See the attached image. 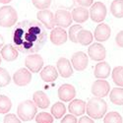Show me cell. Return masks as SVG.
<instances>
[{
  "label": "cell",
  "instance_id": "4",
  "mask_svg": "<svg viewBox=\"0 0 123 123\" xmlns=\"http://www.w3.org/2000/svg\"><path fill=\"white\" fill-rule=\"evenodd\" d=\"M18 21L17 11L9 5H5L0 8V26L4 28H11Z\"/></svg>",
  "mask_w": 123,
  "mask_h": 123
},
{
  "label": "cell",
  "instance_id": "8",
  "mask_svg": "<svg viewBox=\"0 0 123 123\" xmlns=\"http://www.w3.org/2000/svg\"><path fill=\"white\" fill-rule=\"evenodd\" d=\"M13 81L14 83L19 87H25L30 84L32 81V74L31 71L27 68H21L17 70L15 74L13 75Z\"/></svg>",
  "mask_w": 123,
  "mask_h": 123
},
{
  "label": "cell",
  "instance_id": "33",
  "mask_svg": "<svg viewBox=\"0 0 123 123\" xmlns=\"http://www.w3.org/2000/svg\"><path fill=\"white\" fill-rule=\"evenodd\" d=\"M34 6L37 9L42 10H47L49 6L51 5V0H32Z\"/></svg>",
  "mask_w": 123,
  "mask_h": 123
},
{
  "label": "cell",
  "instance_id": "31",
  "mask_svg": "<svg viewBox=\"0 0 123 123\" xmlns=\"http://www.w3.org/2000/svg\"><path fill=\"white\" fill-rule=\"evenodd\" d=\"M11 82V76L4 68H0V87H6Z\"/></svg>",
  "mask_w": 123,
  "mask_h": 123
},
{
  "label": "cell",
  "instance_id": "13",
  "mask_svg": "<svg viewBox=\"0 0 123 123\" xmlns=\"http://www.w3.org/2000/svg\"><path fill=\"white\" fill-rule=\"evenodd\" d=\"M49 37H50L51 43L54 45H62L67 42L68 35L63 28L56 27L51 31Z\"/></svg>",
  "mask_w": 123,
  "mask_h": 123
},
{
  "label": "cell",
  "instance_id": "38",
  "mask_svg": "<svg viewBox=\"0 0 123 123\" xmlns=\"http://www.w3.org/2000/svg\"><path fill=\"white\" fill-rule=\"evenodd\" d=\"M78 123H95V122H94L93 119H92L91 117H89V116H83V117L80 118Z\"/></svg>",
  "mask_w": 123,
  "mask_h": 123
},
{
  "label": "cell",
  "instance_id": "35",
  "mask_svg": "<svg viewBox=\"0 0 123 123\" xmlns=\"http://www.w3.org/2000/svg\"><path fill=\"white\" fill-rule=\"evenodd\" d=\"M60 123H78V120L75 115L69 114V115H65Z\"/></svg>",
  "mask_w": 123,
  "mask_h": 123
},
{
  "label": "cell",
  "instance_id": "16",
  "mask_svg": "<svg viewBox=\"0 0 123 123\" xmlns=\"http://www.w3.org/2000/svg\"><path fill=\"white\" fill-rule=\"evenodd\" d=\"M110 35H111V30H110L109 26L105 23H101V24L98 25V27L96 28L94 37L98 42L102 43V42H106L110 37Z\"/></svg>",
  "mask_w": 123,
  "mask_h": 123
},
{
  "label": "cell",
  "instance_id": "27",
  "mask_svg": "<svg viewBox=\"0 0 123 123\" xmlns=\"http://www.w3.org/2000/svg\"><path fill=\"white\" fill-rule=\"evenodd\" d=\"M12 107V101L7 96L0 95V113L5 114L10 111Z\"/></svg>",
  "mask_w": 123,
  "mask_h": 123
},
{
  "label": "cell",
  "instance_id": "1",
  "mask_svg": "<svg viewBox=\"0 0 123 123\" xmlns=\"http://www.w3.org/2000/svg\"><path fill=\"white\" fill-rule=\"evenodd\" d=\"M13 44L22 53H34L43 48L47 40L44 27L37 21L18 23L12 33Z\"/></svg>",
  "mask_w": 123,
  "mask_h": 123
},
{
  "label": "cell",
  "instance_id": "23",
  "mask_svg": "<svg viewBox=\"0 0 123 123\" xmlns=\"http://www.w3.org/2000/svg\"><path fill=\"white\" fill-rule=\"evenodd\" d=\"M93 39H94V36L92 34L90 31L88 30H81L78 37H77V40H78V43L82 44V45H89L92 44L93 43Z\"/></svg>",
  "mask_w": 123,
  "mask_h": 123
},
{
  "label": "cell",
  "instance_id": "24",
  "mask_svg": "<svg viewBox=\"0 0 123 123\" xmlns=\"http://www.w3.org/2000/svg\"><path fill=\"white\" fill-rule=\"evenodd\" d=\"M109 98L112 104L116 105H123V88H114L109 94Z\"/></svg>",
  "mask_w": 123,
  "mask_h": 123
},
{
  "label": "cell",
  "instance_id": "21",
  "mask_svg": "<svg viewBox=\"0 0 123 123\" xmlns=\"http://www.w3.org/2000/svg\"><path fill=\"white\" fill-rule=\"evenodd\" d=\"M33 101L35 102V105L39 107V108H43V109H45L49 106L50 105V100L47 97V95L45 93L42 91H37L33 95Z\"/></svg>",
  "mask_w": 123,
  "mask_h": 123
},
{
  "label": "cell",
  "instance_id": "39",
  "mask_svg": "<svg viewBox=\"0 0 123 123\" xmlns=\"http://www.w3.org/2000/svg\"><path fill=\"white\" fill-rule=\"evenodd\" d=\"M3 44H4V40H3V37L0 35V48L3 47Z\"/></svg>",
  "mask_w": 123,
  "mask_h": 123
},
{
  "label": "cell",
  "instance_id": "25",
  "mask_svg": "<svg viewBox=\"0 0 123 123\" xmlns=\"http://www.w3.org/2000/svg\"><path fill=\"white\" fill-rule=\"evenodd\" d=\"M110 12L115 18H123V0H114L110 5Z\"/></svg>",
  "mask_w": 123,
  "mask_h": 123
},
{
  "label": "cell",
  "instance_id": "5",
  "mask_svg": "<svg viewBox=\"0 0 123 123\" xmlns=\"http://www.w3.org/2000/svg\"><path fill=\"white\" fill-rule=\"evenodd\" d=\"M90 17L95 23H101L106 17L107 10L102 2H95L90 8Z\"/></svg>",
  "mask_w": 123,
  "mask_h": 123
},
{
  "label": "cell",
  "instance_id": "18",
  "mask_svg": "<svg viewBox=\"0 0 123 123\" xmlns=\"http://www.w3.org/2000/svg\"><path fill=\"white\" fill-rule=\"evenodd\" d=\"M40 78L46 83L54 82L58 78V71L52 65H47L40 71Z\"/></svg>",
  "mask_w": 123,
  "mask_h": 123
},
{
  "label": "cell",
  "instance_id": "2",
  "mask_svg": "<svg viewBox=\"0 0 123 123\" xmlns=\"http://www.w3.org/2000/svg\"><path fill=\"white\" fill-rule=\"evenodd\" d=\"M107 110V104L101 98H93L87 102L86 111L92 119H100L105 117Z\"/></svg>",
  "mask_w": 123,
  "mask_h": 123
},
{
  "label": "cell",
  "instance_id": "15",
  "mask_svg": "<svg viewBox=\"0 0 123 123\" xmlns=\"http://www.w3.org/2000/svg\"><path fill=\"white\" fill-rule=\"evenodd\" d=\"M58 97L62 101L73 100L76 97V89L70 84H64L58 89Z\"/></svg>",
  "mask_w": 123,
  "mask_h": 123
},
{
  "label": "cell",
  "instance_id": "34",
  "mask_svg": "<svg viewBox=\"0 0 123 123\" xmlns=\"http://www.w3.org/2000/svg\"><path fill=\"white\" fill-rule=\"evenodd\" d=\"M4 123H21V120H20L15 114L13 113H8L5 115L4 117Z\"/></svg>",
  "mask_w": 123,
  "mask_h": 123
},
{
  "label": "cell",
  "instance_id": "19",
  "mask_svg": "<svg viewBox=\"0 0 123 123\" xmlns=\"http://www.w3.org/2000/svg\"><path fill=\"white\" fill-rule=\"evenodd\" d=\"M109 74H110V66L107 62L101 61V62H98L96 65L95 71H94V75L96 78L105 80L109 76Z\"/></svg>",
  "mask_w": 123,
  "mask_h": 123
},
{
  "label": "cell",
  "instance_id": "11",
  "mask_svg": "<svg viewBox=\"0 0 123 123\" xmlns=\"http://www.w3.org/2000/svg\"><path fill=\"white\" fill-rule=\"evenodd\" d=\"M37 20L42 23L43 26H44L46 29L53 30L55 28V19L53 13L49 10H42L37 15Z\"/></svg>",
  "mask_w": 123,
  "mask_h": 123
},
{
  "label": "cell",
  "instance_id": "40",
  "mask_svg": "<svg viewBox=\"0 0 123 123\" xmlns=\"http://www.w3.org/2000/svg\"><path fill=\"white\" fill-rule=\"evenodd\" d=\"M11 1H12V0H0V3H1V4H8Z\"/></svg>",
  "mask_w": 123,
  "mask_h": 123
},
{
  "label": "cell",
  "instance_id": "3",
  "mask_svg": "<svg viewBox=\"0 0 123 123\" xmlns=\"http://www.w3.org/2000/svg\"><path fill=\"white\" fill-rule=\"evenodd\" d=\"M37 105L33 100H24L18 105V116L23 121L33 120L37 115Z\"/></svg>",
  "mask_w": 123,
  "mask_h": 123
},
{
  "label": "cell",
  "instance_id": "28",
  "mask_svg": "<svg viewBox=\"0 0 123 123\" xmlns=\"http://www.w3.org/2000/svg\"><path fill=\"white\" fill-rule=\"evenodd\" d=\"M122 70L123 67L122 66H117L112 70V80L115 83V85H117L120 88H123V75H122Z\"/></svg>",
  "mask_w": 123,
  "mask_h": 123
},
{
  "label": "cell",
  "instance_id": "41",
  "mask_svg": "<svg viewBox=\"0 0 123 123\" xmlns=\"http://www.w3.org/2000/svg\"><path fill=\"white\" fill-rule=\"evenodd\" d=\"M0 64H1V56H0Z\"/></svg>",
  "mask_w": 123,
  "mask_h": 123
},
{
  "label": "cell",
  "instance_id": "12",
  "mask_svg": "<svg viewBox=\"0 0 123 123\" xmlns=\"http://www.w3.org/2000/svg\"><path fill=\"white\" fill-rule=\"evenodd\" d=\"M55 25L60 28H68L73 22L72 15L67 10H58L54 15Z\"/></svg>",
  "mask_w": 123,
  "mask_h": 123
},
{
  "label": "cell",
  "instance_id": "37",
  "mask_svg": "<svg viewBox=\"0 0 123 123\" xmlns=\"http://www.w3.org/2000/svg\"><path fill=\"white\" fill-rule=\"evenodd\" d=\"M79 5H81L82 7H90L94 4V0H76Z\"/></svg>",
  "mask_w": 123,
  "mask_h": 123
},
{
  "label": "cell",
  "instance_id": "14",
  "mask_svg": "<svg viewBox=\"0 0 123 123\" xmlns=\"http://www.w3.org/2000/svg\"><path fill=\"white\" fill-rule=\"evenodd\" d=\"M57 71L61 77L69 78L73 75V67L71 62L65 57H60L56 63Z\"/></svg>",
  "mask_w": 123,
  "mask_h": 123
},
{
  "label": "cell",
  "instance_id": "30",
  "mask_svg": "<svg viewBox=\"0 0 123 123\" xmlns=\"http://www.w3.org/2000/svg\"><path fill=\"white\" fill-rule=\"evenodd\" d=\"M81 30H83L81 25H74L72 26L70 29H69V33H68V37L69 39L71 40L72 43H77L78 40H77V37H78V34Z\"/></svg>",
  "mask_w": 123,
  "mask_h": 123
},
{
  "label": "cell",
  "instance_id": "9",
  "mask_svg": "<svg viewBox=\"0 0 123 123\" xmlns=\"http://www.w3.org/2000/svg\"><path fill=\"white\" fill-rule=\"evenodd\" d=\"M92 94L96 98H105L110 91V86L105 80H97L92 86Z\"/></svg>",
  "mask_w": 123,
  "mask_h": 123
},
{
  "label": "cell",
  "instance_id": "26",
  "mask_svg": "<svg viewBox=\"0 0 123 123\" xmlns=\"http://www.w3.org/2000/svg\"><path fill=\"white\" fill-rule=\"evenodd\" d=\"M66 112V107L62 102H56L51 107V114L56 119H60Z\"/></svg>",
  "mask_w": 123,
  "mask_h": 123
},
{
  "label": "cell",
  "instance_id": "42",
  "mask_svg": "<svg viewBox=\"0 0 123 123\" xmlns=\"http://www.w3.org/2000/svg\"><path fill=\"white\" fill-rule=\"evenodd\" d=\"M122 75H123V70H122Z\"/></svg>",
  "mask_w": 123,
  "mask_h": 123
},
{
  "label": "cell",
  "instance_id": "22",
  "mask_svg": "<svg viewBox=\"0 0 123 123\" xmlns=\"http://www.w3.org/2000/svg\"><path fill=\"white\" fill-rule=\"evenodd\" d=\"M18 49L12 44H5L1 48V56L6 61H14L18 58L19 52Z\"/></svg>",
  "mask_w": 123,
  "mask_h": 123
},
{
  "label": "cell",
  "instance_id": "32",
  "mask_svg": "<svg viewBox=\"0 0 123 123\" xmlns=\"http://www.w3.org/2000/svg\"><path fill=\"white\" fill-rule=\"evenodd\" d=\"M37 123H53V116L47 112H40L36 115Z\"/></svg>",
  "mask_w": 123,
  "mask_h": 123
},
{
  "label": "cell",
  "instance_id": "10",
  "mask_svg": "<svg viewBox=\"0 0 123 123\" xmlns=\"http://www.w3.org/2000/svg\"><path fill=\"white\" fill-rule=\"evenodd\" d=\"M71 64H72L73 68H75L77 71H84L89 64L88 55L85 52L78 51V52H76L72 55Z\"/></svg>",
  "mask_w": 123,
  "mask_h": 123
},
{
  "label": "cell",
  "instance_id": "17",
  "mask_svg": "<svg viewBox=\"0 0 123 123\" xmlns=\"http://www.w3.org/2000/svg\"><path fill=\"white\" fill-rule=\"evenodd\" d=\"M86 107H87V104L84 100L73 99V100H71L70 105L68 106V109L71 114L80 116V115H83L86 112Z\"/></svg>",
  "mask_w": 123,
  "mask_h": 123
},
{
  "label": "cell",
  "instance_id": "20",
  "mask_svg": "<svg viewBox=\"0 0 123 123\" xmlns=\"http://www.w3.org/2000/svg\"><path fill=\"white\" fill-rule=\"evenodd\" d=\"M71 15H72L73 21H75L76 23L82 24V23H85L86 21H88V19L90 17V12L85 7L80 6V7L73 9Z\"/></svg>",
  "mask_w": 123,
  "mask_h": 123
},
{
  "label": "cell",
  "instance_id": "36",
  "mask_svg": "<svg viewBox=\"0 0 123 123\" xmlns=\"http://www.w3.org/2000/svg\"><path fill=\"white\" fill-rule=\"evenodd\" d=\"M115 43L119 47L123 48V31H120V32L116 35L115 37Z\"/></svg>",
  "mask_w": 123,
  "mask_h": 123
},
{
  "label": "cell",
  "instance_id": "6",
  "mask_svg": "<svg viewBox=\"0 0 123 123\" xmlns=\"http://www.w3.org/2000/svg\"><path fill=\"white\" fill-rule=\"evenodd\" d=\"M25 65L32 73H37L43 68V59L37 53L30 54L26 57Z\"/></svg>",
  "mask_w": 123,
  "mask_h": 123
},
{
  "label": "cell",
  "instance_id": "7",
  "mask_svg": "<svg viewBox=\"0 0 123 123\" xmlns=\"http://www.w3.org/2000/svg\"><path fill=\"white\" fill-rule=\"evenodd\" d=\"M88 54L92 58V60L98 61V62H101L102 60L105 59L106 50H105V47L102 44L96 43H93L89 46Z\"/></svg>",
  "mask_w": 123,
  "mask_h": 123
},
{
  "label": "cell",
  "instance_id": "29",
  "mask_svg": "<svg viewBox=\"0 0 123 123\" xmlns=\"http://www.w3.org/2000/svg\"><path fill=\"white\" fill-rule=\"evenodd\" d=\"M104 123H123V119L118 112L111 111L105 115Z\"/></svg>",
  "mask_w": 123,
  "mask_h": 123
}]
</instances>
